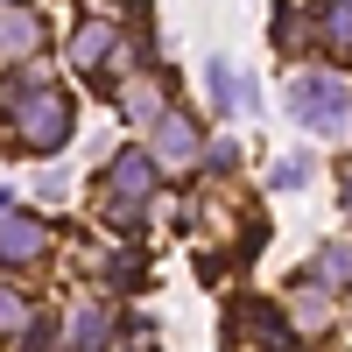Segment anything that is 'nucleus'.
<instances>
[{
    "mask_svg": "<svg viewBox=\"0 0 352 352\" xmlns=\"http://www.w3.org/2000/svg\"><path fill=\"white\" fill-rule=\"evenodd\" d=\"M43 50V14L36 8H0V64H21V56H36Z\"/></svg>",
    "mask_w": 352,
    "mask_h": 352,
    "instance_id": "obj_7",
    "label": "nucleus"
},
{
    "mask_svg": "<svg viewBox=\"0 0 352 352\" xmlns=\"http://www.w3.org/2000/svg\"><path fill=\"white\" fill-rule=\"evenodd\" d=\"M148 162L155 169H190V162H204V134H197V120L190 113H162L155 120V148H148Z\"/></svg>",
    "mask_w": 352,
    "mask_h": 352,
    "instance_id": "obj_3",
    "label": "nucleus"
},
{
    "mask_svg": "<svg viewBox=\"0 0 352 352\" xmlns=\"http://www.w3.org/2000/svg\"><path fill=\"white\" fill-rule=\"evenodd\" d=\"M14 331H28V296L21 289H0V338H14Z\"/></svg>",
    "mask_w": 352,
    "mask_h": 352,
    "instance_id": "obj_14",
    "label": "nucleus"
},
{
    "mask_svg": "<svg viewBox=\"0 0 352 352\" xmlns=\"http://www.w3.org/2000/svg\"><path fill=\"white\" fill-rule=\"evenodd\" d=\"M14 127H21L28 148H64V141H71V92H56V85L28 92L14 106Z\"/></svg>",
    "mask_w": 352,
    "mask_h": 352,
    "instance_id": "obj_2",
    "label": "nucleus"
},
{
    "mask_svg": "<svg viewBox=\"0 0 352 352\" xmlns=\"http://www.w3.org/2000/svg\"><path fill=\"white\" fill-rule=\"evenodd\" d=\"M204 162H212V169H232V162H240V148H232V141H212V155H204Z\"/></svg>",
    "mask_w": 352,
    "mask_h": 352,
    "instance_id": "obj_18",
    "label": "nucleus"
},
{
    "mask_svg": "<svg viewBox=\"0 0 352 352\" xmlns=\"http://www.w3.org/2000/svg\"><path fill=\"white\" fill-rule=\"evenodd\" d=\"M226 338H261L268 352H289V324H282V310L254 303V296H240V303L226 310Z\"/></svg>",
    "mask_w": 352,
    "mask_h": 352,
    "instance_id": "obj_4",
    "label": "nucleus"
},
{
    "mask_svg": "<svg viewBox=\"0 0 352 352\" xmlns=\"http://www.w3.org/2000/svg\"><path fill=\"white\" fill-rule=\"evenodd\" d=\"M303 176H310V162H303V155H282V169H275V190H296Z\"/></svg>",
    "mask_w": 352,
    "mask_h": 352,
    "instance_id": "obj_16",
    "label": "nucleus"
},
{
    "mask_svg": "<svg viewBox=\"0 0 352 352\" xmlns=\"http://www.w3.org/2000/svg\"><path fill=\"white\" fill-rule=\"evenodd\" d=\"M155 162H148V148H120L113 155V169H106V190H113V204H141V197H155Z\"/></svg>",
    "mask_w": 352,
    "mask_h": 352,
    "instance_id": "obj_5",
    "label": "nucleus"
},
{
    "mask_svg": "<svg viewBox=\"0 0 352 352\" xmlns=\"http://www.w3.org/2000/svg\"><path fill=\"white\" fill-rule=\"evenodd\" d=\"M338 197H345V212H352V162H338Z\"/></svg>",
    "mask_w": 352,
    "mask_h": 352,
    "instance_id": "obj_19",
    "label": "nucleus"
},
{
    "mask_svg": "<svg viewBox=\"0 0 352 352\" xmlns=\"http://www.w3.org/2000/svg\"><path fill=\"white\" fill-rule=\"evenodd\" d=\"M113 303H85L78 317H71V352H106L113 345Z\"/></svg>",
    "mask_w": 352,
    "mask_h": 352,
    "instance_id": "obj_10",
    "label": "nucleus"
},
{
    "mask_svg": "<svg viewBox=\"0 0 352 352\" xmlns=\"http://www.w3.org/2000/svg\"><path fill=\"white\" fill-rule=\"evenodd\" d=\"M162 113H169V106H162V92H155V85H127V120H141V127H155Z\"/></svg>",
    "mask_w": 352,
    "mask_h": 352,
    "instance_id": "obj_13",
    "label": "nucleus"
},
{
    "mask_svg": "<svg viewBox=\"0 0 352 352\" xmlns=\"http://www.w3.org/2000/svg\"><path fill=\"white\" fill-rule=\"evenodd\" d=\"M21 352H56V324H50V317H43V324L28 317V338H21Z\"/></svg>",
    "mask_w": 352,
    "mask_h": 352,
    "instance_id": "obj_15",
    "label": "nucleus"
},
{
    "mask_svg": "<svg viewBox=\"0 0 352 352\" xmlns=\"http://www.w3.org/2000/svg\"><path fill=\"white\" fill-rule=\"evenodd\" d=\"M71 64H78V71H106V64H120V36H113V21H78V36H71Z\"/></svg>",
    "mask_w": 352,
    "mask_h": 352,
    "instance_id": "obj_8",
    "label": "nucleus"
},
{
    "mask_svg": "<svg viewBox=\"0 0 352 352\" xmlns=\"http://www.w3.org/2000/svg\"><path fill=\"white\" fill-rule=\"evenodd\" d=\"M43 247H50V226L36 212H0V261H8V268L43 261Z\"/></svg>",
    "mask_w": 352,
    "mask_h": 352,
    "instance_id": "obj_6",
    "label": "nucleus"
},
{
    "mask_svg": "<svg viewBox=\"0 0 352 352\" xmlns=\"http://www.w3.org/2000/svg\"><path fill=\"white\" fill-rule=\"evenodd\" d=\"M289 106H296V120L310 134H345L352 127V92H345V78H331V71H303L296 85H289Z\"/></svg>",
    "mask_w": 352,
    "mask_h": 352,
    "instance_id": "obj_1",
    "label": "nucleus"
},
{
    "mask_svg": "<svg viewBox=\"0 0 352 352\" xmlns=\"http://www.w3.org/2000/svg\"><path fill=\"white\" fill-rule=\"evenodd\" d=\"M310 282H317V289H345V282H352V247H345V240H324L317 261H310Z\"/></svg>",
    "mask_w": 352,
    "mask_h": 352,
    "instance_id": "obj_12",
    "label": "nucleus"
},
{
    "mask_svg": "<svg viewBox=\"0 0 352 352\" xmlns=\"http://www.w3.org/2000/svg\"><path fill=\"white\" fill-rule=\"evenodd\" d=\"M113 282H120V289H141L148 275H141V261H134V254H120V261H113Z\"/></svg>",
    "mask_w": 352,
    "mask_h": 352,
    "instance_id": "obj_17",
    "label": "nucleus"
},
{
    "mask_svg": "<svg viewBox=\"0 0 352 352\" xmlns=\"http://www.w3.org/2000/svg\"><path fill=\"white\" fill-rule=\"evenodd\" d=\"M204 92H212V106H219V113H254V85L232 71V64H219V56L204 64Z\"/></svg>",
    "mask_w": 352,
    "mask_h": 352,
    "instance_id": "obj_9",
    "label": "nucleus"
},
{
    "mask_svg": "<svg viewBox=\"0 0 352 352\" xmlns=\"http://www.w3.org/2000/svg\"><path fill=\"white\" fill-rule=\"evenodd\" d=\"M127 352H141V345H127Z\"/></svg>",
    "mask_w": 352,
    "mask_h": 352,
    "instance_id": "obj_21",
    "label": "nucleus"
},
{
    "mask_svg": "<svg viewBox=\"0 0 352 352\" xmlns=\"http://www.w3.org/2000/svg\"><path fill=\"white\" fill-rule=\"evenodd\" d=\"M0 8H14V0H0Z\"/></svg>",
    "mask_w": 352,
    "mask_h": 352,
    "instance_id": "obj_20",
    "label": "nucleus"
},
{
    "mask_svg": "<svg viewBox=\"0 0 352 352\" xmlns=\"http://www.w3.org/2000/svg\"><path fill=\"white\" fill-rule=\"evenodd\" d=\"M317 43L331 56H352V0H317Z\"/></svg>",
    "mask_w": 352,
    "mask_h": 352,
    "instance_id": "obj_11",
    "label": "nucleus"
}]
</instances>
